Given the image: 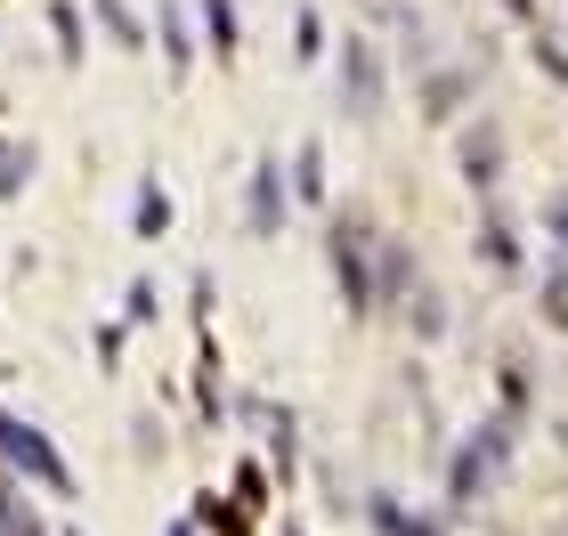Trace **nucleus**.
Segmentation results:
<instances>
[{
	"label": "nucleus",
	"mask_w": 568,
	"mask_h": 536,
	"mask_svg": "<svg viewBox=\"0 0 568 536\" xmlns=\"http://www.w3.org/2000/svg\"><path fill=\"white\" fill-rule=\"evenodd\" d=\"M374 220L357 212H333V227H325V261H333V276H342V301H349V317H366L374 310Z\"/></svg>",
	"instance_id": "obj_1"
},
{
	"label": "nucleus",
	"mask_w": 568,
	"mask_h": 536,
	"mask_svg": "<svg viewBox=\"0 0 568 536\" xmlns=\"http://www.w3.org/2000/svg\"><path fill=\"white\" fill-rule=\"evenodd\" d=\"M0 455H9V464L33 479V488L73 496V472H65V455L49 447V431H41V423H24V415H9V406H0Z\"/></svg>",
	"instance_id": "obj_2"
},
{
	"label": "nucleus",
	"mask_w": 568,
	"mask_h": 536,
	"mask_svg": "<svg viewBox=\"0 0 568 536\" xmlns=\"http://www.w3.org/2000/svg\"><path fill=\"white\" fill-rule=\"evenodd\" d=\"M333 73H342V107L357 122L382 114V98H390V73H382V49L366 33H342V58H333Z\"/></svg>",
	"instance_id": "obj_3"
},
{
	"label": "nucleus",
	"mask_w": 568,
	"mask_h": 536,
	"mask_svg": "<svg viewBox=\"0 0 568 536\" xmlns=\"http://www.w3.org/2000/svg\"><path fill=\"white\" fill-rule=\"evenodd\" d=\"M284 212H293L284 155H261V163H252V188H244V220H252V236H284Z\"/></svg>",
	"instance_id": "obj_4"
},
{
	"label": "nucleus",
	"mask_w": 568,
	"mask_h": 536,
	"mask_svg": "<svg viewBox=\"0 0 568 536\" xmlns=\"http://www.w3.org/2000/svg\"><path fill=\"white\" fill-rule=\"evenodd\" d=\"M463 179H471L479 195H496V179H504V122L487 114L479 131H463Z\"/></svg>",
	"instance_id": "obj_5"
},
{
	"label": "nucleus",
	"mask_w": 568,
	"mask_h": 536,
	"mask_svg": "<svg viewBox=\"0 0 568 536\" xmlns=\"http://www.w3.org/2000/svg\"><path fill=\"white\" fill-rule=\"evenodd\" d=\"M487 472H496L487 439H463V447H455V464H447V513H471L479 488H487Z\"/></svg>",
	"instance_id": "obj_6"
},
{
	"label": "nucleus",
	"mask_w": 568,
	"mask_h": 536,
	"mask_svg": "<svg viewBox=\"0 0 568 536\" xmlns=\"http://www.w3.org/2000/svg\"><path fill=\"white\" fill-rule=\"evenodd\" d=\"M479 261L496 269V276H511V269H520V227H511V220L496 212V203L479 212Z\"/></svg>",
	"instance_id": "obj_7"
},
{
	"label": "nucleus",
	"mask_w": 568,
	"mask_h": 536,
	"mask_svg": "<svg viewBox=\"0 0 568 536\" xmlns=\"http://www.w3.org/2000/svg\"><path fill=\"white\" fill-rule=\"evenodd\" d=\"M463 98H471V73H463V65H430V73H423V114H430V122H447Z\"/></svg>",
	"instance_id": "obj_8"
},
{
	"label": "nucleus",
	"mask_w": 568,
	"mask_h": 536,
	"mask_svg": "<svg viewBox=\"0 0 568 536\" xmlns=\"http://www.w3.org/2000/svg\"><path fill=\"white\" fill-rule=\"evenodd\" d=\"M268 472L293 488V472H301V423L284 415V406H268Z\"/></svg>",
	"instance_id": "obj_9"
},
{
	"label": "nucleus",
	"mask_w": 568,
	"mask_h": 536,
	"mask_svg": "<svg viewBox=\"0 0 568 536\" xmlns=\"http://www.w3.org/2000/svg\"><path fill=\"white\" fill-rule=\"evenodd\" d=\"M415 293V252L406 244H382V269H374V310L382 301H406Z\"/></svg>",
	"instance_id": "obj_10"
},
{
	"label": "nucleus",
	"mask_w": 568,
	"mask_h": 536,
	"mask_svg": "<svg viewBox=\"0 0 568 536\" xmlns=\"http://www.w3.org/2000/svg\"><path fill=\"white\" fill-rule=\"evenodd\" d=\"M366 520H374L382 536H447V528H438L430 513H398L390 496H366Z\"/></svg>",
	"instance_id": "obj_11"
},
{
	"label": "nucleus",
	"mask_w": 568,
	"mask_h": 536,
	"mask_svg": "<svg viewBox=\"0 0 568 536\" xmlns=\"http://www.w3.org/2000/svg\"><path fill=\"white\" fill-rule=\"evenodd\" d=\"M536 317H545L552 334H568V252L545 269V285H536Z\"/></svg>",
	"instance_id": "obj_12"
},
{
	"label": "nucleus",
	"mask_w": 568,
	"mask_h": 536,
	"mask_svg": "<svg viewBox=\"0 0 568 536\" xmlns=\"http://www.w3.org/2000/svg\"><path fill=\"white\" fill-rule=\"evenodd\" d=\"M195 528H212V536H252V504H236V496H203L195 504Z\"/></svg>",
	"instance_id": "obj_13"
},
{
	"label": "nucleus",
	"mask_w": 568,
	"mask_h": 536,
	"mask_svg": "<svg viewBox=\"0 0 568 536\" xmlns=\"http://www.w3.org/2000/svg\"><path fill=\"white\" fill-rule=\"evenodd\" d=\"M398 310H406V325H415V334H423V342H438V334H447V301H438L430 285H415V293H406V301H398Z\"/></svg>",
	"instance_id": "obj_14"
},
{
	"label": "nucleus",
	"mask_w": 568,
	"mask_h": 536,
	"mask_svg": "<svg viewBox=\"0 0 568 536\" xmlns=\"http://www.w3.org/2000/svg\"><path fill=\"white\" fill-rule=\"evenodd\" d=\"M293 195L301 203H325V146L317 139H301V155H293Z\"/></svg>",
	"instance_id": "obj_15"
},
{
	"label": "nucleus",
	"mask_w": 568,
	"mask_h": 536,
	"mask_svg": "<svg viewBox=\"0 0 568 536\" xmlns=\"http://www.w3.org/2000/svg\"><path fill=\"white\" fill-rule=\"evenodd\" d=\"M49 24H58V58L82 65V9H73V0H49Z\"/></svg>",
	"instance_id": "obj_16"
},
{
	"label": "nucleus",
	"mask_w": 568,
	"mask_h": 536,
	"mask_svg": "<svg viewBox=\"0 0 568 536\" xmlns=\"http://www.w3.org/2000/svg\"><path fill=\"white\" fill-rule=\"evenodd\" d=\"M24 179H33V146L0 139V203H9V195H24Z\"/></svg>",
	"instance_id": "obj_17"
},
{
	"label": "nucleus",
	"mask_w": 568,
	"mask_h": 536,
	"mask_svg": "<svg viewBox=\"0 0 568 536\" xmlns=\"http://www.w3.org/2000/svg\"><path fill=\"white\" fill-rule=\"evenodd\" d=\"M203 33H212V49H220V65L236 58V9H227V0H203Z\"/></svg>",
	"instance_id": "obj_18"
},
{
	"label": "nucleus",
	"mask_w": 568,
	"mask_h": 536,
	"mask_svg": "<svg viewBox=\"0 0 568 536\" xmlns=\"http://www.w3.org/2000/svg\"><path fill=\"white\" fill-rule=\"evenodd\" d=\"M163 58H171V73H187V58H195V41H187V9H163Z\"/></svg>",
	"instance_id": "obj_19"
},
{
	"label": "nucleus",
	"mask_w": 568,
	"mask_h": 536,
	"mask_svg": "<svg viewBox=\"0 0 568 536\" xmlns=\"http://www.w3.org/2000/svg\"><path fill=\"white\" fill-rule=\"evenodd\" d=\"M163 227H171V195L146 179V188H139V236H163Z\"/></svg>",
	"instance_id": "obj_20"
},
{
	"label": "nucleus",
	"mask_w": 568,
	"mask_h": 536,
	"mask_svg": "<svg viewBox=\"0 0 568 536\" xmlns=\"http://www.w3.org/2000/svg\"><path fill=\"white\" fill-rule=\"evenodd\" d=\"M293 33H301V41H293V58H301V65H308V58H325V17H317V9H301V17H293Z\"/></svg>",
	"instance_id": "obj_21"
},
{
	"label": "nucleus",
	"mask_w": 568,
	"mask_h": 536,
	"mask_svg": "<svg viewBox=\"0 0 568 536\" xmlns=\"http://www.w3.org/2000/svg\"><path fill=\"white\" fill-rule=\"evenodd\" d=\"M98 17H106V33H114L122 49H146V33H139V17L122 9V0H98Z\"/></svg>",
	"instance_id": "obj_22"
},
{
	"label": "nucleus",
	"mask_w": 568,
	"mask_h": 536,
	"mask_svg": "<svg viewBox=\"0 0 568 536\" xmlns=\"http://www.w3.org/2000/svg\"><path fill=\"white\" fill-rule=\"evenodd\" d=\"M236 504H252V513H268V504H276V496H268V472H261V464H244V472H236Z\"/></svg>",
	"instance_id": "obj_23"
},
{
	"label": "nucleus",
	"mask_w": 568,
	"mask_h": 536,
	"mask_svg": "<svg viewBox=\"0 0 568 536\" xmlns=\"http://www.w3.org/2000/svg\"><path fill=\"white\" fill-rule=\"evenodd\" d=\"M545 227H552V244L568 252V188H552V195H545Z\"/></svg>",
	"instance_id": "obj_24"
},
{
	"label": "nucleus",
	"mask_w": 568,
	"mask_h": 536,
	"mask_svg": "<svg viewBox=\"0 0 568 536\" xmlns=\"http://www.w3.org/2000/svg\"><path fill=\"white\" fill-rule=\"evenodd\" d=\"M536 65H545L552 82H568V49H552V33H536Z\"/></svg>",
	"instance_id": "obj_25"
},
{
	"label": "nucleus",
	"mask_w": 568,
	"mask_h": 536,
	"mask_svg": "<svg viewBox=\"0 0 568 536\" xmlns=\"http://www.w3.org/2000/svg\"><path fill=\"white\" fill-rule=\"evenodd\" d=\"M154 301H163V293H154V276H139V285H131V325L154 317Z\"/></svg>",
	"instance_id": "obj_26"
},
{
	"label": "nucleus",
	"mask_w": 568,
	"mask_h": 536,
	"mask_svg": "<svg viewBox=\"0 0 568 536\" xmlns=\"http://www.w3.org/2000/svg\"><path fill=\"white\" fill-rule=\"evenodd\" d=\"M504 9H511V17H536V0H504Z\"/></svg>",
	"instance_id": "obj_27"
},
{
	"label": "nucleus",
	"mask_w": 568,
	"mask_h": 536,
	"mask_svg": "<svg viewBox=\"0 0 568 536\" xmlns=\"http://www.w3.org/2000/svg\"><path fill=\"white\" fill-rule=\"evenodd\" d=\"M171 536H203V528H195V520H179V528H171Z\"/></svg>",
	"instance_id": "obj_28"
},
{
	"label": "nucleus",
	"mask_w": 568,
	"mask_h": 536,
	"mask_svg": "<svg viewBox=\"0 0 568 536\" xmlns=\"http://www.w3.org/2000/svg\"><path fill=\"white\" fill-rule=\"evenodd\" d=\"M284 536H301V528H284Z\"/></svg>",
	"instance_id": "obj_29"
}]
</instances>
